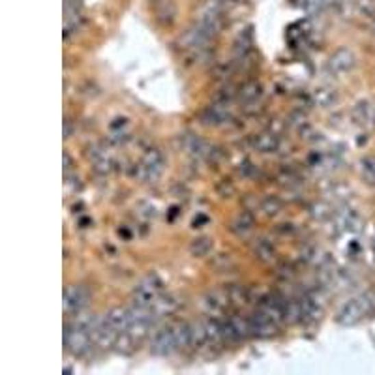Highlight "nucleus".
I'll list each match as a JSON object with an SVG mask.
<instances>
[{
	"instance_id": "1",
	"label": "nucleus",
	"mask_w": 375,
	"mask_h": 375,
	"mask_svg": "<svg viewBox=\"0 0 375 375\" xmlns=\"http://www.w3.org/2000/svg\"><path fill=\"white\" fill-rule=\"evenodd\" d=\"M375 312V297L370 293L359 295L353 300H349L341 306L340 312L336 313V323L343 326H353L361 323L362 319L368 317Z\"/></svg>"
},
{
	"instance_id": "2",
	"label": "nucleus",
	"mask_w": 375,
	"mask_h": 375,
	"mask_svg": "<svg viewBox=\"0 0 375 375\" xmlns=\"http://www.w3.org/2000/svg\"><path fill=\"white\" fill-rule=\"evenodd\" d=\"M64 346L71 354L83 356L88 353V349L93 346V336L85 326L70 325L66 326V332H64Z\"/></svg>"
},
{
	"instance_id": "3",
	"label": "nucleus",
	"mask_w": 375,
	"mask_h": 375,
	"mask_svg": "<svg viewBox=\"0 0 375 375\" xmlns=\"http://www.w3.org/2000/svg\"><path fill=\"white\" fill-rule=\"evenodd\" d=\"M163 171V156L160 149H149L143 154V160L137 165L135 175L141 182H154Z\"/></svg>"
},
{
	"instance_id": "4",
	"label": "nucleus",
	"mask_w": 375,
	"mask_h": 375,
	"mask_svg": "<svg viewBox=\"0 0 375 375\" xmlns=\"http://www.w3.org/2000/svg\"><path fill=\"white\" fill-rule=\"evenodd\" d=\"M163 293L162 280L156 274H149L145 276L141 282L137 283V287L134 291V302L145 308H152V304L156 302V298Z\"/></svg>"
},
{
	"instance_id": "5",
	"label": "nucleus",
	"mask_w": 375,
	"mask_h": 375,
	"mask_svg": "<svg viewBox=\"0 0 375 375\" xmlns=\"http://www.w3.org/2000/svg\"><path fill=\"white\" fill-rule=\"evenodd\" d=\"M90 336H93L94 346L106 351V349L114 347L121 334L107 323L106 315H101V317H94L93 325H90Z\"/></svg>"
},
{
	"instance_id": "6",
	"label": "nucleus",
	"mask_w": 375,
	"mask_h": 375,
	"mask_svg": "<svg viewBox=\"0 0 375 375\" xmlns=\"http://www.w3.org/2000/svg\"><path fill=\"white\" fill-rule=\"evenodd\" d=\"M354 64H356V55L351 49L341 47V49L334 51L332 55H330L328 62H326V68L334 75H341V73L353 70Z\"/></svg>"
},
{
	"instance_id": "7",
	"label": "nucleus",
	"mask_w": 375,
	"mask_h": 375,
	"mask_svg": "<svg viewBox=\"0 0 375 375\" xmlns=\"http://www.w3.org/2000/svg\"><path fill=\"white\" fill-rule=\"evenodd\" d=\"M88 291L85 287H77V285H73V287H68V289L64 291V312L70 313H79L81 310H85L86 304H88Z\"/></svg>"
},
{
	"instance_id": "8",
	"label": "nucleus",
	"mask_w": 375,
	"mask_h": 375,
	"mask_svg": "<svg viewBox=\"0 0 375 375\" xmlns=\"http://www.w3.org/2000/svg\"><path fill=\"white\" fill-rule=\"evenodd\" d=\"M175 351V341L171 334V326H160L150 338V353L158 356H167Z\"/></svg>"
},
{
	"instance_id": "9",
	"label": "nucleus",
	"mask_w": 375,
	"mask_h": 375,
	"mask_svg": "<svg viewBox=\"0 0 375 375\" xmlns=\"http://www.w3.org/2000/svg\"><path fill=\"white\" fill-rule=\"evenodd\" d=\"M250 323H252V332L257 338H272L278 332V323H274L263 310H257L250 317Z\"/></svg>"
},
{
	"instance_id": "10",
	"label": "nucleus",
	"mask_w": 375,
	"mask_h": 375,
	"mask_svg": "<svg viewBox=\"0 0 375 375\" xmlns=\"http://www.w3.org/2000/svg\"><path fill=\"white\" fill-rule=\"evenodd\" d=\"M351 121L361 128H375V104L370 99L359 101L351 111Z\"/></svg>"
},
{
	"instance_id": "11",
	"label": "nucleus",
	"mask_w": 375,
	"mask_h": 375,
	"mask_svg": "<svg viewBox=\"0 0 375 375\" xmlns=\"http://www.w3.org/2000/svg\"><path fill=\"white\" fill-rule=\"evenodd\" d=\"M150 6L154 10V15L160 25L163 27H171L177 21V4L175 0H150Z\"/></svg>"
},
{
	"instance_id": "12",
	"label": "nucleus",
	"mask_w": 375,
	"mask_h": 375,
	"mask_svg": "<svg viewBox=\"0 0 375 375\" xmlns=\"http://www.w3.org/2000/svg\"><path fill=\"white\" fill-rule=\"evenodd\" d=\"M356 223H359V214L349 206H343L340 210L332 213V231L336 234L351 231Z\"/></svg>"
},
{
	"instance_id": "13",
	"label": "nucleus",
	"mask_w": 375,
	"mask_h": 375,
	"mask_svg": "<svg viewBox=\"0 0 375 375\" xmlns=\"http://www.w3.org/2000/svg\"><path fill=\"white\" fill-rule=\"evenodd\" d=\"M227 304H229V300H227V295L226 291H219V293H208V295H205L203 297V300H201V306L205 308V312L210 315V317H219L221 313H223V310L227 308Z\"/></svg>"
},
{
	"instance_id": "14",
	"label": "nucleus",
	"mask_w": 375,
	"mask_h": 375,
	"mask_svg": "<svg viewBox=\"0 0 375 375\" xmlns=\"http://www.w3.org/2000/svg\"><path fill=\"white\" fill-rule=\"evenodd\" d=\"M171 334H173V341H175V351H184V349L191 347V323H184V321L173 323Z\"/></svg>"
},
{
	"instance_id": "15",
	"label": "nucleus",
	"mask_w": 375,
	"mask_h": 375,
	"mask_svg": "<svg viewBox=\"0 0 375 375\" xmlns=\"http://www.w3.org/2000/svg\"><path fill=\"white\" fill-rule=\"evenodd\" d=\"M81 23V10H79L77 0H64V30L66 36L77 30Z\"/></svg>"
},
{
	"instance_id": "16",
	"label": "nucleus",
	"mask_w": 375,
	"mask_h": 375,
	"mask_svg": "<svg viewBox=\"0 0 375 375\" xmlns=\"http://www.w3.org/2000/svg\"><path fill=\"white\" fill-rule=\"evenodd\" d=\"M252 43H254V38H252V29H244L241 34L234 38L233 43V53L237 60H244L248 57L250 51H252Z\"/></svg>"
},
{
	"instance_id": "17",
	"label": "nucleus",
	"mask_w": 375,
	"mask_h": 375,
	"mask_svg": "<svg viewBox=\"0 0 375 375\" xmlns=\"http://www.w3.org/2000/svg\"><path fill=\"white\" fill-rule=\"evenodd\" d=\"M252 143H254L255 150L265 152V154H269V152H276V150L280 149V137H276V134H272V132H263V134H257Z\"/></svg>"
},
{
	"instance_id": "18",
	"label": "nucleus",
	"mask_w": 375,
	"mask_h": 375,
	"mask_svg": "<svg viewBox=\"0 0 375 375\" xmlns=\"http://www.w3.org/2000/svg\"><path fill=\"white\" fill-rule=\"evenodd\" d=\"M254 227H255V219L254 216H252V213H248V210L237 214L233 221H231V229H233L234 233L239 234V237H248V234H252Z\"/></svg>"
},
{
	"instance_id": "19",
	"label": "nucleus",
	"mask_w": 375,
	"mask_h": 375,
	"mask_svg": "<svg viewBox=\"0 0 375 375\" xmlns=\"http://www.w3.org/2000/svg\"><path fill=\"white\" fill-rule=\"evenodd\" d=\"M263 96V85L259 81H255V79H250L246 81L244 85L239 88V98L244 101V104H255L257 99Z\"/></svg>"
},
{
	"instance_id": "20",
	"label": "nucleus",
	"mask_w": 375,
	"mask_h": 375,
	"mask_svg": "<svg viewBox=\"0 0 375 375\" xmlns=\"http://www.w3.org/2000/svg\"><path fill=\"white\" fill-rule=\"evenodd\" d=\"M114 162L109 156V152L106 149H96L93 152V169L98 175H109L113 171Z\"/></svg>"
},
{
	"instance_id": "21",
	"label": "nucleus",
	"mask_w": 375,
	"mask_h": 375,
	"mask_svg": "<svg viewBox=\"0 0 375 375\" xmlns=\"http://www.w3.org/2000/svg\"><path fill=\"white\" fill-rule=\"evenodd\" d=\"M312 98L315 106L328 109V107H332L338 101V93L334 88H330V86H319V88L313 90Z\"/></svg>"
},
{
	"instance_id": "22",
	"label": "nucleus",
	"mask_w": 375,
	"mask_h": 375,
	"mask_svg": "<svg viewBox=\"0 0 375 375\" xmlns=\"http://www.w3.org/2000/svg\"><path fill=\"white\" fill-rule=\"evenodd\" d=\"M106 319H107V323L113 326L117 332L119 334L126 332V328H128V310L126 308H121V306L111 308V310L106 313Z\"/></svg>"
},
{
	"instance_id": "23",
	"label": "nucleus",
	"mask_w": 375,
	"mask_h": 375,
	"mask_svg": "<svg viewBox=\"0 0 375 375\" xmlns=\"http://www.w3.org/2000/svg\"><path fill=\"white\" fill-rule=\"evenodd\" d=\"M152 313H154V317H165V315H169L177 310V300L169 295H160L156 298V302L152 304Z\"/></svg>"
},
{
	"instance_id": "24",
	"label": "nucleus",
	"mask_w": 375,
	"mask_h": 375,
	"mask_svg": "<svg viewBox=\"0 0 375 375\" xmlns=\"http://www.w3.org/2000/svg\"><path fill=\"white\" fill-rule=\"evenodd\" d=\"M223 291H226L229 304L237 306V308H242V306L248 304V291L244 289L242 285H229Z\"/></svg>"
},
{
	"instance_id": "25",
	"label": "nucleus",
	"mask_w": 375,
	"mask_h": 375,
	"mask_svg": "<svg viewBox=\"0 0 375 375\" xmlns=\"http://www.w3.org/2000/svg\"><path fill=\"white\" fill-rule=\"evenodd\" d=\"M206 328V338H208V343H223V332H221V321H218V317H210L205 321Z\"/></svg>"
},
{
	"instance_id": "26",
	"label": "nucleus",
	"mask_w": 375,
	"mask_h": 375,
	"mask_svg": "<svg viewBox=\"0 0 375 375\" xmlns=\"http://www.w3.org/2000/svg\"><path fill=\"white\" fill-rule=\"evenodd\" d=\"M254 252L257 255V259L263 263H272L276 259V252H274V246L270 244L267 239H261V241L255 242Z\"/></svg>"
},
{
	"instance_id": "27",
	"label": "nucleus",
	"mask_w": 375,
	"mask_h": 375,
	"mask_svg": "<svg viewBox=\"0 0 375 375\" xmlns=\"http://www.w3.org/2000/svg\"><path fill=\"white\" fill-rule=\"evenodd\" d=\"M205 343H208L205 321H195V323H191V349H201Z\"/></svg>"
},
{
	"instance_id": "28",
	"label": "nucleus",
	"mask_w": 375,
	"mask_h": 375,
	"mask_svg": "<svg viewBox=\"0 0 375 375\" xmlns=\"http://www.w3.org/2000/svg\"><path fill=\"white\" fill-rule=\"evenodd\" d=\"M283 312H285V321L287 323H298L302 321V306H300V300H285L283 302Z\"/></svg>"
},
{
	"instance_id": "29",
	"label": "nucleus",
	"mask_w": 375,
	"mask_h": 375,
	"mask_svg": "<svg viewBox=\"0 0 375 375\" xmlns=\"http://www.w3.org/2000/svg\"><path fill=\"white\" fill-rule=\"evenodd\" d=\"M210 250H213V241L208 237H197L190 242V252L195 257H205L210 254Z\"/></svg>"
},
{
	"instance_id": "30",
	"label": "nucleus",
	"mask_w": 375,
	"mask_h": 375,
	"mask_svg": "<svg viewBox=\"0 0 375 375\" xmlns=\"http://www.w3.org/2000/svg\"><path fill=\"white\" fill-rule=\"evenodd\" d=\"M300 306H302V321H315L321 315V308L313 298L304 297L300 300Z\"/></svg>"
},
{
	"instance_id": "31",
	"label": "nucleus",
	"mask_w": 375,
	"mask_h": 375,
	"mask_svg": "<svg viewBox=\"0 0 375 375\" xmlns=\"http://www.w3.org/2000/svg\"><path fill=\"white\" fill-rule=\"evenodd\" d=\"M231 323H233L234 330L239 334V338L244 340V338H250V336H254L252 332V323H250V317H242V315H234L231 319Z\"/></svg>"
},
{
	"instance_id": "32",
	"label": "nucleus",
	"mask_w": 375,
	"mask_h": 375,
	"mask_svg": "<svg viewBox=\"0 0 375 375\" xmlns=\"http://www.w3.org/2000/svg\"><path fill=\"white\" fill-rule=\"evenodd\" d=\"M361 175L368 184H375V156H366L361 160Z\"/></svg>"
},
{
	"instance_id": "33",
	"label": "nucleus",
	"mask_w": 375,
	"mask_h": 375,
	"mask_svg": "<svg viewBox=\"0 0 375 375\" xmlns=\"http://www.w3.org/2000/svg\"><path fill=\"white\" fill-rule=\"evenodd\" d=\"M261 210L265 216H269V218H272V216H278L280 214V210H282V201L278 197H272V195H269V197H265L261 201Z\"/></svg>"
},
{
	"instance_id": "34",
	"label": "nucleus",
	"mask_w": 375,
	"mask_h": 375,
	"mask_svg": "<svg viewBox=\"0 0 375 375\" xmlns=\"http://www.w3.org/2000/svg\"><path fill=\"white\" fill-rule=\"evenodd\" d=\"M312 216L319 221H323V219L332 218V210H330V206L326 205V203H315L312 206Z\"/></svg>"
},
{
	"instance_id": "35",
	"label": "nucleus",
	"mask_w": 375,
	"mask_h": 375,
	"mask_svg": "<svg viewBox=\"0 0 375 375\" xmlns=\"http://www.w3.org/2000/svg\"><path fill=\"white\" fill-rule=\"evenodd\" d=\"M304 8L310 15H317L325 10L326 2L325 0H304Z\"/></svg>"
},
{
	"instance_id": "36",
	"label": "nucleus",
	"mask_w": 375,
	"mask_h": 375,
	"mask_svg": "<svg viewBox=\"0 0 375 375\" xmlns=\"http://www.w3.org/2000/svg\"><path fill=\"white\" fill-rule=\"evenodd\" d=\"M356 8L366 17H374L375 15V0H356Z\"/></svg>"
},
{
	"instance_id": "37",
	"label": "nucleus",
	"mask_w": 375,
	"mask_h": 375,
	"mask_svg": "<svg viewBox=\"0 0 375 375\" xmlns=\"http://www.w3.org/2000/svg\"><path fill=\"white\" fill-rule=\"evenodd\" d=\"M289 124L293 128H304L306 126L304 113H298V111H295V113L289 117Z\"/></svg>"
},
{
	"instance_id": "38",
	"label": "nucleus",
	"mask_w": 375,
	"mask_h": 375,
	"mask_svg": "<svg viewBox=\"0 0 375 375\" xmlns=\"http://www.w3.org/2000/svg\"><path fill=\"white\" fill-rule=\"evenodd\" d=\"M372 32H374V36H375V25H374V30H372Z\"/></svg>"
}]
</instances>
